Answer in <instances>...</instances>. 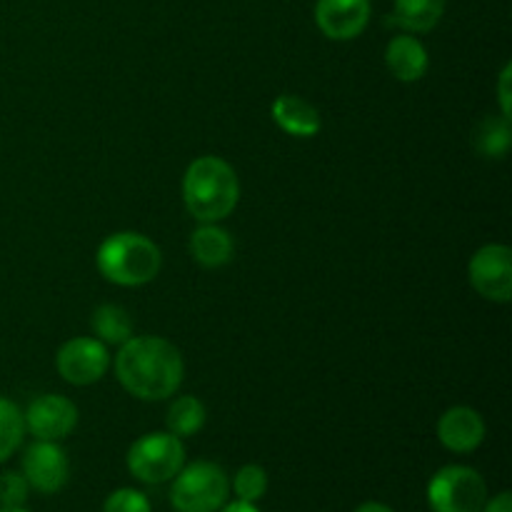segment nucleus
Returning <instances> with one entry per match:
<instances>
[{"mask_svg": "<svg viewBox=\"0 0 512 512\" xmlns=\"http://www.w3.org/2000/svg\"><path fill=\"white\" fill-rule=\"evenodd\" d=\"M315 23L330 40L358 38L370 23V0H318Z\"/></svg>", "mask_w": 512, "mask_h": 512, "instance_id": "obj_11", "label": "nucleus"}, {"mask_svg": "<svg viewBox=\"0 0 512 512\" xmlns=\"http://www.w3.org/2000/svg\"><path fill=\"white\" fill-rule=\"evenodd\" d=\"M480 512H512V495L510 493H500L498 498L485 500L483 510Z\"/></svg>", "mask_w": 512, "mask_h": 512, "instance_id": "obj_25", "label": "nucleus"}, {"mask_svg": "<svg viewBox=\"0 0 512 512\" xmlns=\"http://www.w3.org/2000/svg\"><path fill=\"white\" fill-rule=\"evenodd\" d=\"M438 438L453 453H473L485 440V423L478 410L458 405L443 413L438 423Z\"/></svg>", "mask_w": 512, "mask_h": 512, "instance_id": "obj_12", "label": "nucleus"}, {"mask_svg": "<svg viewBox=\"0 0 512 512\" xmlns=\"http://www.w3.org/2000/svg\"><path fill=\"white\" fill-rule=\"evenodd\" d=\"M355 512H393V510H390L388 505H383V503H365V505H360V508Z\"/></svg>", "mask_w": 512, "mask_h": 512, "instance_id": "obj_27", "label": "nucleus"}, {"mask_svg": "<svg viewBox=\"0 0 512 512\" xmlns=\"http://www.w3.org/2000/svg\"><path fill=\"white\" fill-rule=\"evenodd\" d=\"M165 425H168V433H173L175 438H190V435L200 433L205 425L203 403L193 395H180L168 408Z\"/></svg>", "mask_w": 512, "mask_h": 512, "instance_id": "obj_19", "label": "nucleus"}, {"mask_svg": "<svg viewBox=\"0 0 512 512\" xmlns=\"http://www.w3.org/2000/svg\"><path fill=\"white\" fill-rule=\"evenodd\" d=\"M185 465L183 440L173 433H150L128 450V470L140 483L160 485L173 480Z\"/></svg>", "mask_w": 512, "mask_h": 512, "instance_id": "obj_5", "label": "nucleus"}, {"mask_svg": "<svg viewBox=\"0 0 512 512\" xmlns=\"http://www.w3.org/2000/svg\"><path fill=\"white\" fill-rule=\"evenodd\" d=\"M385 65L403 83H415L428 73V50L415 35H395L385 48Z\"/></svg>", "mask_w": 512, "mask_h": 512, "instance_id": "obj_14", "label": "nucleus"}, {"mask_svg": "<svg viewBox=\"0 0 512 512\" xmlns=\"http://www.w3.org/2000/svg\"><path fill=\"white\" fill-rule=\"evenodd\" d=\"M220 512H260L255 508L253 503H245V500H238V503H230V505H223Z\"/></svg>", "mask_w": 512, "mask_h": 512, "instance_id": "obj_26", "label": "nucleus"}, {"mask_svg": "<svg viewBox=\"0 0 512 512\" xmlns=\"http://www.w3.org/2000/svg\"><path fill=\"white\" fill-rule=\"evenodd\" d=\"M23 420L25 430H30L38 440L58 443V440L68 438L78 425V408L73 400L63 398V395H40L28 405Z\"/></svg>", "mask_w": 512, "mask_h": 512, "instance_id": "obj_9", "label": "nucleus"}, {"mask_svg": "<svg viewBox=\"0 0 512 512\" xmlns=\"http://www.w3.org/2000/svg\"><path fill=\"white\" fill-rule=\"evenodd\" d=\"M510 80H512V65L508 63L503 68V73H500V80H498V100H500V110H503L505 118H510V113H512Z\"/></svg>", "mask_w": 512, "mask_h": 512, "instance_id": "obj_24", "label": "nucleus"}, {"mask_svg": "<svg viewBox=\"0 0 512 512\" xmlns=\"http://www.w3.org/2000/svg\"><path fill=\"white\" fill-rule=\"evenodd\" d=\"M25 435L23 413L15 403L0 398V463L10 458L20 448Z\"/></svg>", "mask_w": 512, "mask_h": 512, "instance_id": "obj_20", "label": "nucleus"}, {"mask_svg": "<svg viewBox=\"0 0 512 512\" xmlns=\"http://www.w3.org/2000/svg\"><path fill=\"white\" fill-rule=\"evenodd\" d=\"M55 365H58V373L65 383L78 385V388L93 385L110 368L108 345L95 338H73L58 350Z\"/></svg>", "mask_w": 512, "mask_h": 512, "instance_id": "obj_8", "label": "nucleus"}, {"mask_svg": "<svg viewBox=\"0 0 512 512\" xmlns=\"http://www.w3.org/2000/svg\"><path fill=\"white\" fill-rule=\"evenodd\" d=\"M488 500V485L473 468L450 465L433 475L428 503L433 512H480Z\"/></svg>", "mask_w": 512, "mask_h": 512, "instance_id": "obj_6", "label": "nucleus"}, {"mask_svg": "<svg viewBox=\"0 0 512 512\" xmlns=\"http://www.w3.org/2000/svg\"><path fill=\"white\" fill-rule=\"evenodd\" d=\"M70 465L63 448L50 440H38L23 455V478L38 493H58L68 483Z\"/></svg>", "mask_w": 512, "mask_h": 512, "instance_id": "obj_10", "label": "nucleus"}, {"mask_svg": "<svg viewBox=\"0 0 512 512\" xmlns=\"http://www.w3.org/2000/svg\"><path fill=\"white\" fill-rule=\"evenodd\" d=\"M90 328H93L95 340L103 345H123L133 338V320H130L128 310L120 305H100L90 318Z\"/></svg>", "mask_w": 512, "mask_h": 512, "instance_id": "obj_17", "label": "nucleus"}, {"mask_svg": "<svg viewBox=\"0 0 512 512\" xmlns=\"http://www.w3.org/2000/svg\"><path fill=\"white\" fill-rule=\"evenodd\" d=\"M240 198V183L233 165L218 155L193 160L183 178V200L188 213L200 223L228 218Z\"/></svg>", "mask_w": 512, "mask_h": 512, "instance_id": "obj_2", "label": "nucleus"}, {"mask_svg": "<svg viewBox=\"0 0 512 512\" xmlns=\"http://www.w3.org/2000/svg\"><path fill=\"white\" fill-rule=\"evenodd\" d=\"M233 238L218 223H203L190 235V255L198 260L203 268H220L233 258Z\"/></svg>", "mask_w": 512, "mask_h": 512, "instance_id": "obj_15", "label": "nucleus"}, {"mask_svg": "<svg viewBox=\"0 0 512 512\" xmlns=\"http://www.w3.org/2000/svg\"><path fill=\"white\" fill-rule=\"evenodd\" d=\"M0 512H28V510H23V508H0Z\"/></svg>", "mask_w": 512, "mask_h": 512, "instance_id": "obj_28", "label": "nucleus"}, {"mask_svg": "<svg viewBox=\"0 0 512 512\" xmlns=\"http://www.w3.org/2000/svg\"><path fill=\"white\" fill-rule=\"evenodd\" d=\"M233 488L240 500L255 503V500L263 498L265 490H268V473H265L260 465H245V468H240L238 475H235Z\"/></svg>", "mask_w": 512, "mask_h": 512, "instance_id": "obj_21", "label": "nucleus"}, {"mask_svg": "<svg viewBox=\"0 0 512 512\" xmlns=\"http://www.w3.org/2000/svg\"><path fill=\"white\" fill-rule=\"evenodd\" d=\"M28 480L18 473H3L0 475V505L3 508H23L28 500Z\"/></svg>", "mask_w": 512, "mask_h": 512, "instance_id": "obj_22", "label": "nucleus"}, {"mask_svg": "<svg viewBox=\"0 0 512 512\" xmlns=\"http://www.w3.org/2000/svg\"><path fill=\"white\" fill-rule=\"evenodd\" d=\"M228 495L230 480L225 470L205 460L180 468L170 490V500L178 512H218L228 503Z\"/></svg>", "mask_w": 512, "mask_h": 512, "instance_id": "obj_4", "label": "nucleus"}, {"mask_svg": "<svg viewBox=\"0 0 512 512\" xmlns=\"http://www.w3.org/2000/svg\"><path fill=\"white\" fill-rule=\"evenodd\" d=\"M510 140V118H505V115H500V118H485L480 120L473 133V148L483 158H503L510 150Z\"/></svg>", "mask_w": 512, "mask_h": 512, "instance_id": "obj_18", "label": "nucleus"}, {"mask_svg": "<svg viewBox=\"0 0 512 512\" xmlns=\"http://www.w3.org/2000/svg\"><path fill=\"white\" fill-rule=\"evenodd\" d=\"M273 120L293 138H315L323 128L318 108L300 95L283 93L273 103Z\"/></svg>", "mask_w": 512, "mask_h": 512, "instance_id": "obj_13", "label": "nucleus"}, {"mask_svg": "<svg viewBox=\"0 0 512 512\" xmlns=\"http://www.w3.org/2000/svg\"><path fill=\"white\" fill-rule=\"evenodd\" d=\"M185 365L173 343L155 335L130 338L115 355V375L140 400H165L178 393Z\"/></svg>", "mask_w": 512, "mask_h": 512, "instance_id": "obj_1", "label": "nucleus"}, {"mask_svg": "<svg viewBox=\"0 0 512 512\" xmlns=\"http://www.w3.org/2000/svg\"><path fill=\"white\" fill-rule=\"evenodd\" d=\"M468 278L475 293L493 303H508L512 298V253L508 245H485L473 255Z\"/></svg>", "mask_w": 512, "mask_h": 512, "instance_id": "obj_7", "label": "nucleus"}, {"mask_svg": "<svg viewBox=\"0 0 512 512\" xmlns=\"http://www.w3.org/2000/svg\"><path fill=\"white\" fill-rule=\"evenodd\" d=\"M160 265V248L140 233H115L98 248V270L105 280L123 288H138L155 280Z\"/></svg>", "mask_w": 512, "mask_h": 512, "instance_id": "obj_3", "label": "nucleus"}, {"mask_svg": "<svg viewBox=\"0 0 512 512\" xmlns=\"http://www.w3.org/2000/svg\"><path fill=\"white\" fill-rule=\"evenodd\" d=\"M105 512H150V503L143 493L133 488L115 490L108 500H105Z\"/></svg>", "mask_w": 512, "mask_h": 512, "instance_id": "obj_23", "label": "nucleus"}, {"mask_svg": "<svg viewBox=\"0 0 512 512\" xmlns=\"http://www.w3.org/2000/svg\"><path fill=\"white\" fill-rule=\"evenodd\" d=\"M443 13L445 0H395V10L388 23L408 33H428L440 23Z\"/></svg>", "mask_w": 512, "mask_h": 512, "instance_id": "obj_16", "label": "nucleus"}]
</instances>
